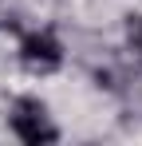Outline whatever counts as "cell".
I'll return each instance as SVG.
<instances>
[{
	"label": "cell",
	"mask_w": 142,
	"mask_h": 146,
	"mask_svg": "<svg viewBox=\"0 0 142 146\" xmlns=\"http://www.w3.org/2000/svg\"><path fill=\"white\" fill-rule=\"evenodd\" d=\"M12 134H16L20 142H32V146H36V142H55V138H59V130L51 126L44 103H36V99H20V103H16Z\"/></svg>",
	"instance_id": "obj_1"
},
{
	"label": "cell",
	"mask_w": 142,
	"mask_h": 146,
	"mask_svg": "<svg viewBox=\"0 0 142 146\" xmlns=\"http://www.w3.org/2000/svg\"><path fill=\"white\" fill-rule=\"evenodd\" d=\"M20 59L28 67H36V71H55L63 63V48H59V40L51 32H32L20 44Z\"/></svg>",
	"instance_id": "obj_2"
},
{
	"label": "cell",
	"mask_w": 142,
	"mask_h": 146,
	"mask_svg": "<svg viewBox=\"0 0 142 146\" xmlns=\"http://www.w3.org/2000/svg\"><path fill=\"white\" fill-rule=\"evenodd\" d=\"M130 44H134V51H142V16L130 20Z\"/></svg>",
	"instance_id": "obj_3"
}]
</instances>
